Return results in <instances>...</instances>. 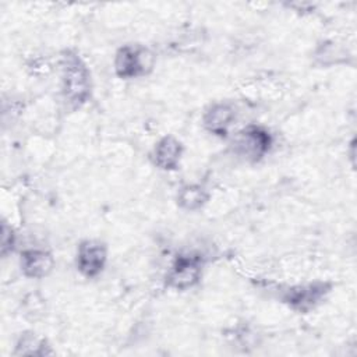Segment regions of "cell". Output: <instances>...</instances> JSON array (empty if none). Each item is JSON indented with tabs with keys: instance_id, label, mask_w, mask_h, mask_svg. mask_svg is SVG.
Instances as JSON below:
<instances>
[{
	"instance_id": "6da1fadb",
	"label": "cell",
	"mask_w": 357,
	"mask_h": 357,
	"mask_svg": "<svg viewBox=\"0 0 357 357\" xmlns=\"http://www.w3.org/2000/svg\"><path fill=\"white\" fill-rule=\"evenodd\" d=\"M61 93L66 103L73 107H81L91 95L89 71L84 60L71 50L61 56Z\"/></svg>"
},
{
	"instance_id": "7a4b0ae2",
	"label": "cell",
	"mask_w": 357,
	"mask_h": 357,
	"mask_svg": "<svg viewBox=\"0 0 357 357\" xmlns=\"http://www.w3.org/2000/svg\"><path fill=\"white\" fill-rule=\"evenodd\" d=\"M155 64L153 53L141 45L121 46L114 59V70L120 78H137L148 74Z\"/></svg>"
},
{
	"instance_id": "3957f363",
	"label": "cell",
	"mask_w": 357,
	"mask_h": 357,
	"mask_svg": "<svg viewBox=\"0 0 357 357\" xmlns=\"http://www.w3.org/2000/svg\"><path fill=\"white\" fill-rule=\"evenodd\" d=\"M272 146V135L259 126H248L236 139V153L248 162L261 160Z\"/></svg>"
},
{
	"instance_id": "277c9868",
	"label": "cell",
	"mask_w": 357,
	"mask_h": 357,
	"mask_svg": "<svg viewBox=\"0 0 357 357\" xmlns=\"http://www.w3.org/2000/svg\"><path fill=\"white\" fill-rule=\"evenodd\" d=\"M202 275V261L198 255H178L166 276V284L176 290L195 286Z\"/></svg>"
},
{
	"instance_id": "5b68a950",
	"label": "cell",
	"mask_w": 357,
	"mask_h": 357,
	"mask_svg": "<svg viewBox=\"0 0 357 357\" xmlns=\"http://www.w3.org/2000/svg\"><path fill=\"white\" fill-rule=\"evenodd\" d=\"M329 290H331V284L326 282L297 284V286L289 287L283 293L282 300L293 310L298 312H307L311 308H314L318 303H321V300L325 298Z\"/></svg>"
},
{
	"instance_id": "8992f818",
	"label": "cell",
	"mask_w": 357,
	"mask_h": 357,
	"mask_svg": "<svg viewBox=\"0 0 357 357\" xmlns=\"http://www.w3.org/2000/svg\"><path fill=\"white\" fill-rule=\"evenodd\" d=\"M106 259H107V250L105 244L93 240H86L78 245L75 264H77V269L86 278L98 276L103 271Z\"/></svg>"
},
{
	"instance_id": "52a82bcc",
	"label": "cell",
	"mask_w": 357,
	"mask_h": 357,
	"mask_svg": "<svg viewBox=\"0 0 357 357\" xmlns=\"http://www.w3.org/2000/svg\"><path fill=\"white\" fill-rule=\"evenodd\" d=\"M236 119V109L226 102L213 103L204 114V127L216 137H226Z\"/></svg>"
},
{
	"instance_id": "ba28073f",
	"label": "cell",
	"mask_w": 357,
	"mask_h": 357,
	"mask_svg": "<svg viewBox=\"0 0 357 357\" xmlns=\"http://www.w3.org/2000/svg\"><path fill=\"white\" fill-rule=\"evenodd\" d=\"M22 273L31 279H42L54 268V258L49 251L25 250L20 258Z\"/></svg>"
},
{
	"instance_id": "9c48e42d",
	"label": "cell",
	"mask_w": 357,
	"mask_h": 357,
	"mask_svg": "<svg viewBox=\"0 0 357 357\" xmlns=\"http://www.w3.org/2000/svg\"><path fill=\"white\" fill-rule=\"evenodd\" d=\"M183 153L181 142L173 135L160 138L153 149L155 165L163 170H174L178 166Z\"/></svg>"
},
{
	"instance_id": "30bf717a",
	"label": "cell",
	"mask_w": 357,
	"mask_h": 357,
	"mask_svg": "<svg viewBox=\"0 0 357 357\" xmlns=\"http://www.w3.org/2000/svg\"><path fill=\"white\" fill-rule=\"evenodd\" d=\"M209 198L208 191L198 184L183 185L177 192V204L185 211H197L202 208Z\"/></svg>"
},
{
	"instance_id": "8fae6325",
	"label": "cell",
	"mask_w": 357,
	"mask_h": 357,
	"mask_svg": "<svg viewBox=\"0 0 357 357\" xmlns=\"http://www.w3.org/2000/svg\"><path fill=\"white\" fill-rule=\"evenodd\" d=\"M52 350L49 349L45 339L38 337L32 332H26L20 336L17 346H15V354H31V356H43L50 354Z\"/></svg>"
},
{
	"instance_id": "7c38bea8",
	"label": "cell",
	"mask_w": 357,
	"mask_h": 357,
	"mask_svg": "<svg viewBox=\"0 0 357 357\" xmlns=\"http://www.w3.org/2000/svg\"><path fill=\"white\" fill-rule=\"evenodd\" d=\"M15 244V234L11 226L7 225V222L1 223V255L7 257V254H10L14 248Z\"/></svg>"
}]
</instances>
